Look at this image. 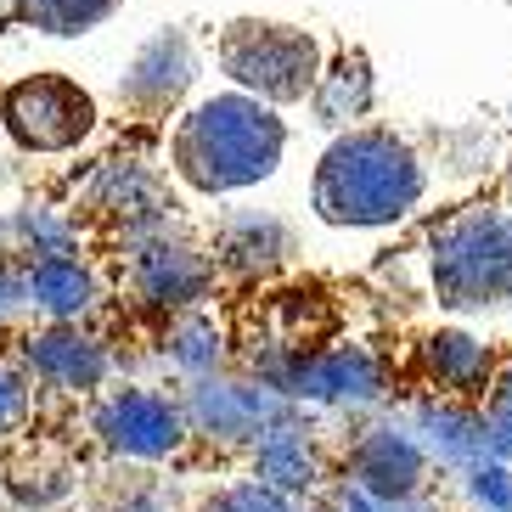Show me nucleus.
Returning a JSON list of instances; mask_svg holds the SVG:
<instances>
[{
  "label": "nucleus",
  "instance_id": "obj_4",
  "mask_svg": "<svg viewBox=\"0 0 512 512\" xmlns=\"http://www.w3.org/2000/svg\"><path fill=\"white\" fill-rule=\"evenodd\" d=\"M316 40L293 23H259V17H242L220 34V68H226L237 85L259 91L265 102H299L304 91H316Z\"/></svg>",
  "mask_w": 512,
  "mask_h": 512
},
{
  "label": "nucleus",
  "instance_id": "obj_12",
  "mask_svg": "<svg viewBox=\"0 0 512 512\" xmlns=\"http://www.w3.org/2000/svg\"><path fill=\"white\" fill-rule=\"evenodd\" d=\"M293 248H299V242H293V226L276 220V214H254V209L226 214L220 231H214V259H220L226 271H237V276L276 271V265L293 259Z\"/></svg>",
  "mask_w": 512,
  "mask_h": 512
},
{
  "label": "nucleus",
  "instance_id": "obj_14",
  "mask_svg": "<svg viewBox=\"0 0 512 512\" xmlns=\"http://www.w3.org/2000/svg\"><path fill=\"white\" fill-rule=\"evenodd\" d=\"M417 361L422 372H428V383H434L439 394H451V400H473V394L490 389V349L473 338V332H456V327H439L428 332L417 344Z\"/></svg>",
  "mask_w": 512,
  "mask_h": 512
},
{
  "label": "nucleus",
  "instance_id": "obj_30",
  "mask_svg": "<svg viewBox=\"0 0 512 512\" xmlns=\"http://www.w3.org/2000/svg\"><path fill=\"white\" fill-rule=\"evenodd\" d=\"M293 512H338V507H332V501L321 496V501H304V507H293Z\"/></svg>",
  "mask_w": 512,
  "mask_h": 512
},
{
  "label": "nucleus",
  "instance_id": "obj_20",
  "mask_svg": "<svg viewBox=\"0 0 512 512\" xmlns=\"http://www.w3.org/2000/svg\"><path fill=\"white\" fill-rule=\"evenodd\" d=\"M85 512H181V496L158 473H113L91 490Z\"/></svg>",
  "mask_w": 512,
  "mask_h": 512
},
{
  "label": "nucleus",
  "instance_id": "obj_19",
  "mask_svg": "<svg viewBox=\"0 0 512 512\" xmlns=\"http://www.w3.org/2000/svg\"><path fill=\"white\" fill-rule=\"evenodd\" d=\"M29 299L40 304L51 321H68V316H79V310H91L96 282H91V271H85L79 259L46 254V259L29 271Z\"/></svg>",
  "mask_w": 512,
  "mask_h": 512
},
{
  "label": "nucleus",
  "instance_id": "obj_7",
  "mask_svg": "<svg viewBox=\"0 0 512 512\" xmlns=\"http://www.w3.org/2000/svg\"><path fill=\"white\" fill-rule=\"evenodd\" d=\"M214 265L220 259L203 254L181 231H147L130 248V287L141 304H158V310H197L214 287Z\"/></svg>",
  "mask_w": 512,
  "mask_h": 512
},
{
  "label": "nucleus",
  "instance_id": "obj_28",
  "mask_svg": "<svg viewBox=\"0 0 512 512\" xmlns=\"http://www.w3.org/2000/svg\"><path fill=\"white\" fill-rule=\"evenodd\" d=\"M23 417H29V389H23V377L12 366H0V439L17 434Z\"/></svg>",
  "mask_w": 512,
  "mask_h": 512
},
{
  "label": "nucleus",
  "instance_id": "obj_22",
  "mask_svg": "<svg viewBox=\"0 0 512 512\" xmlns=\"http://www.w3.org/2000/svg\"><path fill=\"white\" fill-rule=\"evenodd\" d=\"M74 490V467L62 462V456L40 451V462H12V496L17 507H57L62 496Z\"/></svg>",
  "mask_w": 512,
  "mask_h": 512
},
{
  "label": "nucleus",
  "instance_id": "obj_32",
  "mask_svg": "<svg viewBox=\"0 0 512 512\" xmlns=\"http://www.w3.org/2000/svg\"><path fill=\"white\" fill-rule=\"evenodd\" d=\"M507 197H512V169H507Z\"/></svg>",
  "mask_w": 512,
  "mask_h": 512
},
{
  "label": "nucleus",
  "instance_id": "obj_25",
  "mask_svg": "<svg viewBox=\"0 0 512 512\" xmlns=\"http://www.w3.org/2000/svg\"><path fill=\"white\" fill-rule=\"evenodd\" d=\"M327 501L338 512H439L422 496H377V490H366V484H355V479H338L327 490Z\"/></svg>",
  "mask_w": 512,
  "mask_h": 512
},
{
  "label": "nucleus",
  "instance_id": "obj_10",
  "mask_svg": "<svg viewBox=\"0 0 512 512\" xmlns=\"http://www.w3.org/2000/svg\"><path fill=\"white\" fill-rule=\"evenodd\" d=\"M197 79V51L181 29L152 34L136 51V62L119 79V107H130L136 119H164L169 107L186 96V85Z\"/></svg>",
  "mask_w": 512,
  "mask_h": 512
},
{
  "label": "nucleus",
  "instance_id": "obj_21",
  "mask_svg": "<svg viewBox=\"0 0 512 512\" xmlns=\"http://www.w3.org/2000/svg\"><path fill=\"white\" fill-rule=\"evenodd\" d=\"M164 355L181 366V372L203 377V372L220 366V332H214V321L203 316V310H181V321L164 332Z\"/></svg>",
  "mask_w": 512,
  "mask_h": 512
},
{
  "label": "nucleus",
  "instance_id": "obj_24",
  "mask_svg": "<svg viewBox=\"0 0 512 512\" xmlns=\"http://www.w3.org/2000/svg\"><path fill=\"white\" fill-rule=\"evenodd\" d=\"M197 512H293V501L265 479H237V484H220L214 496H203Z\"/></svg>",
  "mask_w": 512,
  "mask_h": 512
},
{
  "label": "nucleus",
  "instance_id": "obj_13",
  "mask_svg": "<svg viewBox=\"0 0 512 512\" xmlns=\"http://www.w3.org/2000/svg\"><path fill=\"white\" fill-rule=\"evenodd\" d=\"M29 366L40 383H51V389H68V394H91L102 389L107 377V349L96 344V338H85L79 327H51L40 332L29 344Z\"/></svg>",
  "mask_w": 512,
  "mask_h": 512
},
{
  "label": "nucleus",
  "instance_id": "obj_29",
  "mask_svg": "<svg viewBox=\"0 0 512 512\" xmlns=\"http://www.w3.org/2000/svg\"><path fill=\"white\" fill-rule=\"evenodd\" d=\"M23 17H29V0H0V29L6 23H23Z\"/></svg>",
  "mask_w": 512,
  "mask_h": 512
},
{
  "label": "nucleus",
  "instance_id": "obj_17",
  "mask_svg": "<svg viewBox=\"0 0 512 512\" xmlns=\"http://www.w3.org/2000/svg\"><path fill=\"white\" fill-rule=\"evenodd\" d=\"M96 209L119 214L124 226H152L169 203H164V186H158L152 169L119 164V158H113V164L102 169V181H96Z\"/></svg>",
  "mask_w": 512,
  "mask_h": 512
},
{
  "label": "nucleus",
  "instance_id": "obj_18",
  "mask_svg": "<svg viewBox=\"0 0 512 512\" xmlns=\"http://www.w3.org/2000/svg\"><path fill=\"white\" fill-rule=\"evenodd\" d=\"M366 107H372V62L361 51H344L316 79V119L338 130V124H355Z\"/></svg>",
  "mask_w": 512,
  "mask_h": 512
},
{
  "label": "nucleus",
  "instance_id": "obj_11",
  "mask_svg": "<svg viewBox=\"0 0 512 512\" xmlns=\"http://www.w3.org/2000/svg\"><path fill=\"white\" fill-rule=\"evenodd\" d=\"M428 445L406 428H366L349 445V479L377 496H422L428 484Z\"/></svg>",
  "mask_w": 512,
  "mask_h": 512
},
{
  "label": "nucleus",
  "instance_id": "obj_2",
  "mask_svg": "<svg viewBox=\"0 0 512 512\" xmlns=\"http://www.w3.org/2000/svg\"><path fill=\"white\" fill-rule=\"evenodd\" d=\"M422 164L389 130H349L316 169V214L327 226H394L417 209Z\"/></svg>",
  "mask_w": 512,
  "mask_h": 512
},
{
  "label": "nucleus",
  "instance_id": "obj_6",
  "mask_svg": "<svg viewBox=\"0 0 512 512\" xmlns=\"http://www.w3.org/2000/svg\"><path fill=\"white\" fill-rule=\"evenodd\" d=\"M91 428L107 451L124 456V462H164L192 434L186 406L158 389H107L91 411Z\"/></svg>",
  "mask_w": 512,
  "mask_h": 512
},
{
  "label": "nucleus",
  "instance_id": "obj_8",
  "mask_svg": "<svg viewBox=\"0 0 512 512\" xmlns=\"http://www.w3.org/2000/svg\"><path fill=\"white\" fill-rule=\"evenodd\" d=\"M383 361L366 344H332L316 355H293L276 377V389L293 400H321V406H372L383 400Z\"/></svg>",
  "mask_w": 512,
  "mask_h": 512
},
{
  "label": "nucleus",
  "instance_id": "obj_3",
  "mask_svg": "<svg viewBox=\"0 0 512 512\" xmlns=\"http://www.w3.org/2000/svg\"><path fill=\"white\" fill-rule=\"evenodd\" d=\"M428 282L445 310H496L512 299V214L467 203L434 226Z\"/></svg>",
  "mask_w": 512,
  "mask_h": 512
},
{
  "label": "nucleus",
  "instance_id": "obj_31",
  "mask_svg": "<svg viewBox=\"0 0 512 512\" xmlns=\"http://www.w3.org/2000/svg\"><path fill=\"white\" fill-rule=\"evenodd\" d=\"M17 512H51V507H17Z\"/></svg>",
  "mask_w": 512,
  "mask_h": 512
},
{
  "label": "nucleus",
  "instance_id": "obj_15",
  "mask_svg": "<svg viewBox=\"0 0 512 512\" xmlns=\"http://www.w3.org/2000/svg\"><path fill=\"white\" fill-rule=\"evenodd\" d=\"M254 479L276 484L282 496L316 490L321 484V451H316V439H310V428L276 417L271 428L254 439Z\"/></svg>",
  "mask_w": 512,
  "mask_h": 512
},
{
  "label": "nucleus",
  "instance_id": "obj_26",
  "mask_svg": "<svg viewBox=\"0 0 512 512\" xmlns=\"http://www.w3.org/2000/svg\"><path fill=\"white\" fill-rule=\"evenodd\" d=\"M484 422H490V445H496V456H512V355L501 361V372L490 377Z\"/></svg>",
  "mask_w": 512,
  "mask_h": 512
},
{
  "label": "nucleus",
  "instance_id": "obj_5",
  "mask_svg": "<svg viewBox=\"0 0 512 512\" xmlns=\"http://www.w3.org/2000/svg\"><path fill=\"white\" fill-rule=\"evenodd\" d=\"M0 119H6L17 147L68 152L96 130V102L91 91H79L74 79L34 74V79H17L12 91L0 96Z\"/></svg>",
  "mask_w": 512,
  "mask_h": 512
},
{
  "label": "nucleus",
  "instance_id": "obj_9",
  "mask_svg": "<svg viewBox=\"0 0 512 512\" xmlns=\"http://www.w3.org/2000/svg\"><path fill=\"white\" fill-rule=\"evenodd\" d=\"M181 406L192 434L220 439V445H254L276 417H287L271 383H237V377H209V372L186 389Z\"/></svg>",
  "mask_w": 512,
  "mask_h": 512
},
{
  "label": "nucleus",
  "instance_id": "obj_27",
  "mask_svg": "<svg viewBox=\"0 0 512 512\" xmlns=\"http://www.w3.org/2000/svg\"><path fill=\"white\" fill-rule=\"evenodd\" d=\"M467 496L479 501L484 512H512V473L496 456H484V462L467 467Z\"/></svg>",
  "mask_w": 512,
  "mask_h": 512
},
{
  "label": "nucleus",
  "instance_id": "obj_23",
  "mask_svg": "<svg viewBox=\"0 0 512 512\" xmlns=\"http://www.w3.org/2000/svg\"><path fill=\"white\" fill-rule=\"evenodd\" d=\"M113 6L119 0H29L23 23H34V29H46V34H85L102 17H113Z\"/></svg>",
  "mask_w": 512,
  "mask_h": 512
},
{
  "label": "nucleus",
  "instance_id": "obj_16",
  "mask_svg": "<svg viewBox=\"0 0 512 512\" xmlns=\"http://www.w3.org/2000/svg\"><path fill=\"white\" fill-rule=\"evenodd\" d=\"M417 434H422V445H428L439 462H456V467H473V462H484V456H496L484 411L456 406L451 394H445L439 406H422L417 411Z\"/></svg>",
  "mask_w": 512,
  "mask_h": 512
},
{
  "label": "nucleus",
  "instance_id": "obj_1",
  "mask_svg": "<svg viewBox=\"0 0 512 512\" xmlns=\"http://www.w3.org/2000/svg\"><path fill=\"white\" fill-rule=\"evenodd\" d=\"M282 119L254 96H214L192 107L169 141V158L181 169V181L197 192H242L265 181L282 158Z\"/></svg>",
  "mask_w": 512,
  "mask_h": 512
}]
</instances>
